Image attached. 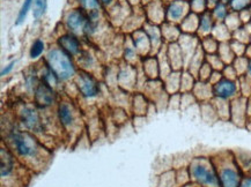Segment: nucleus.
<instances>
[{
  "label": "nucleus",
  "instance_id": "1",
  "mask_svg": "<svg viewBox=\"0 0 251 187\" xmlns=\"http://www.w3.org/2000/svg\"><path fill=\"white\" fill-rule=\"evenodd\" d=\"M191 176L199 185L204 187H220L219 174L215 169L204 159H196L190 168Z\"/></svg>",
  "mask_w": 251,
  "mask_h": 187
},
{
  "label": "nucleus",
  "instance_id": "2",
  "mask_svg": "<svg viewBox=\"0 0 251 187\" xmlns=\"http://www.w3.org/2000/svg\"><path fill=\"white\" fill-rule=\"evenodd\" d=\"M49 65L51 70L58 78L61 80H66L74 74V66L72 61L65 52L58 49L51 50L48 54Z\"/></svg>",
  "mask_w": 251,
  "mask_h": 187
},
{
  "label": "nucleus",
  "instance_id": "3",
  "mask_svg": "<svg viewBox=\"0 0 251 187\" xmlns=\"http://www.w3.org/2000/svg\"><path fill=\"white\" fill-rule=\"evenodd\" d=\"M11 139L21 157H34L39 152V145L29 133L14 131L11 134Z\"/></svg>",
  "mask_w": 251,
  "mask_h": 187
},
{
  "label": "nucleus",
  "instance_id": "4",
  "mask_svg": "<svg viewBox=\"0 0 251 187\" xmlns=\"http://www.w3.org/2000/svg\"><path fill=\"white\" fill-rule=\"evenodd\" d=\"M212 87L213 95H214L215 99H221L226 101L236 97L238 91H240V87H238L237 82L227 78H222L215 85H213Z\"/></svg>",
  "mask_w": 251,
  "mask_h": 187
},
{
  "label": "nucleus",
  "instance_id": "5",
  "mask_svg": "<svg viewBox=\"0 0 251 187\" xmlns=\"http://www.w3.org/2000/svg\"><path fill=\"white\" fill-rule=\"evenodd\" d=\"M220 187H240L242 178L236 169L233 167H224L219 171Z\"/></svg>",
  "mask_w": 251,
  "mask_h": 187
},
{
  "label": "nucleus",
  "instance_id": "6",
  "mask_svg": "<svg viewBox=\"0 0 251 187\" xmlns=\"http://www.w3.org/2000/svg\"><path fill=\"white\" fill-rule=\"evenodd\" d=\"M20 116H21V120H22V124L28 128V130H32L35 132L42 131V125H41V121H39V113H37L35 109L26 106V108L21 110Z\"/></svg>",
  "mask_w": 251,
  "mask_h": 187
},
{
  "label": "nucleus",
  "instance_id": "7",
  "mask_svg": "<svg viewBox=\"0 0 251 187\" xmlns=\"http://www.w3.org/2000/svg\"><path fill=\"white\" fill-rule=\"evenodd\" d=\"M35 101L41 108H48L55 102V94L48 84H41L36 88Z\"/></svg>",
  "mask_w": 251,
  "mask_h": 187
},
{
  "label": "nucleus",
  "instance_id": "8",
  "mask_svg": "<svg viewBox=\"0 0 251 187\" xmlns=\"http://www.w3.org/2000/svg\"><path fill=\"white\" fill-rule=\"evenodd\" d=\"M78 85L85 97H95L98 94L97 82L86 73H81L78 76Z\"/></svg>",
  "mask_w": 251,
  "mask_h": 187
},
{
  "label": "nucleus",
  "instance_id": "9",
  "mask_svg": "<svg viewBox=\"0 0 251 187\" xmlns=\"http://www.w3.org/2000/svg\"><path fill=\"white\" fill-rule=\"evenodd\" d=\"M67 27L73 32H78L83 27V24L86 23V17L80 11H74L72 13L67 15L66 19Z\"/></svg>",
  "mask_w": 251,
  "mask_h": 187
},
{
  "label": "nucleus",
  "instance_id": "10",
  "mask_svg": "<svg viewBox=\"0 0 251 187\" xmlns=\"http://www.w3.org/2000/svg\"><path fill=\"white\" fill-rule=\"evenodd\" d=\"M14 168V159L13 156L11 155V153L5 148H1V169H0V172H1V177L5 178L7 177L9 173L13 171Z\"/></svg>",
  "mask_w": 251,
  "mask_h": 187
},
{
  "label": "nucleus",
  "instance_id": "11",
  "mask_svg": "<svg viewBox=\"0 0 251 187\" xmlns=\"http://www.w3.org/2000/svg\"><path fill=\"white\" fill-rule=\"evenodd\" d=\"M58 43H59V45L64 49V50H66L71 54H76L77 52L79 51V42L78 39L73 37V36H70V35L61 36Z\"/></svg>",
  "mask_w": 251,
  "mask_h": 187
},
{
  "label": "nucleus",
  "instance_id": "12",
  "mask_svg": "<svg viewBox=\"0 0 251 187\" xmlns=\"http://www.w3.org/2000/svg\"><path fill=\"white\" fill-rule=\"evenodd\" d=\"M58 116H59V120L64 126H71L73 124L74 116L71 106L66 103H61L58 109Z\"/></svg>",
  "mask_w": 251,
  "mask_h": 187
},
{
  "label": "nucleus",
  "instance_id": "13",
  "mask_svg": "<svg viewBox=\"0 0 251 187\" xmlns=\"http://www.w3.org/2000/svg\"><path fill=\"white\" fill-rule=\"evenodd\" d=\"M185 14V5L183 2H173L168 8L169 17L174 21L181 20Z\"/></svg>",
  "mask_w": 251,
  "mask_h": 187
},
{
  "label": "nucleus",
  "instance_id": "14",
  "mask_svg": "<svg viewBox=\"0 0 251 187\" xmlns=\"http://www.w3.org/2000/svg\"><path fill=\"white\" fill-rule=\"evenodd\" d=\"M193 94L197 97H200V99H205V97L211 96L214 97V95H213V87H210L209 84H206V82H200L198 85H194Z\"/></svg>",
  "mask_w": 251,
  "mask_h": 187
},
{
  "label": "nucleus",
  "instance_id": "15",
  "mask_svg": "<svg viewBox=\"0 0 251 187\" xmlns=\"http://www.w3.org/2000/svg\"><path fill=\"white\" fill-rule=\"evenodd\" d=\"M199 29L203 33H210L213 29V19L212 15L207 12H204L199 19Z\"/></svg>",
  "mask_w": 251,
  "mask_h": 187
},
{
  "label": "nucleus",
  "instance_id": "16",
  "mask_svg": "<svg viewBox=\"0 0 251 187\" xmlns=\"http://www.w3.org/2000/svg\"><path fill=\"white\" fill-rule=\"evenodd\" d=\"M229 5L235 12H243L251 5V0H231Z\"/></svg>",
  "mask_w": 251,
  "mask_h": 187
},
{
  "label": "nucleus",
  "instance_id": "17",
  "mask_svg": "<svg viewBox=\"0 0 251 187\" xmlns=\"http://www.w3.org/2000/svg\"><path fill=\"white\" fill-rule=\"evenodd\" d=\"M43 50H44V43L41 39H37L33 44L32 49H30V58H33V59L39 58L42 54Z\"/></svg>",
  "mask_w": 251,
  "mask_h": 187
},
{
  "label": "nucleus",
  "instance_id": "18",
  "mask_svg": "<svg viewBox=\"0 0 251 187\" xmlns=\"http://www.w3.org/2000/svg\"><path fill=\"white\" fill-rule=\"evenodd\" d=\"M33 1H34V0H24V2H23V5H22V8H21L20 13H19L17 24H21L24 20H26V17H27L28 12H29V10H30V7H32Z\"/></svg>",
  "mask_w": 251,
  "mask_h": 187
},
{
  "label": "nucleus",
  "instance_id": "19",
  "mask_svg": "<svg viewBox=\"0 0 251 187\" xmlns=\"http://www.w3.org/2000/svg\"><path fill=\"white\" fill-rule=\"evenodd\" d=\"M213 15L218 20H225L227 17V8L224 2H216L214 11H213Z\"/></svg>",
  "mask_w": 251,
  "mask_h": 187
},
{
  "label": "nucleus",
  "instance_id": "20",
  "mask_svg": "<svg viewBox=\"0 0 251 187\" xmlns=\"http://www.w3.org/2000/svg\"><path fill=\"white\" fill-rule=\"evenodd\" d=\"M46 10V0H35V8H34V17L39 19Z\"/></svg>",
  "mask_w": 251,
  "mask_h": 187
},
{
  "label": "nucleus",
  "instance_id": "21",
  "mask_svg": "<svg viewBox=\"0 0 251 187\" xmlns=\"http://www.w3.org/2000/svg\"><path fill=\"white\" fill-rule=\"evenodd\" d=\"M206 0H192L191 7L194 12H204L205 10Z\"/></svg>",
  "mask_w": 251,
  "mask_h": 187
},
{
  "label": "nucleus",
  "instance_id": "22",
  "mask_svg": "<svg viewBox=\"0 0 251 187\" xmlns=\"http://www.w3.org/2000/svg\"><path fill=\"white\" fill-rule=\"evenodd\" d=\"M83 6L88 10H96L98 7V1L97 0H81Z\"/></svg>",
  "mask_w": 251,
  "mask_h": 187
},
{
  "label": "nucleus",
  "instance_id": "23",
  "mask_svg": "<svg viewBox=\"0 0 251 187\" xmlns=\"http://www.w3.org/2000/svg\"><path fill=\"white\" fill-rule=\"evenodd\" d=\"M240 187H251V176L246 177L244 179H242Z\"/></svg>",
  "mask_w": 251,
  "mask_h": 187
},
{
  "label": "nucleus",
  "instance_id": "24",
  "mask_svg": "<svg viewBox=\"0 0 251 187\" xmlns=\"http://www.w3.org/2000/svg\"><path fill=\"white\" fill-rule=\"evenodd\" d=\"M13 66H14V61H13V63L9 64V65H8L7 67H6V68H4V69L1 70V75H2V76H5L6 74H8V73L11 72L12 69H13Z\"/></svg>",
  "mask_w": 251,
  "mask_h": 187
},
{
  "label": "nucleus",
  "instance_id": "25",
  "mask_svg": "<svg viewBox=\"0 0 251 187\" xmlns=\"http://www.w3.org/2000/svg\"><path fill=\"white\" fill-rule=\"evenodd\" d=\"M248 75L251 78V59L249 60V65H248Z\"/></svg>",
  "mask_w": 251,
  "mask_h": 187
},
{
  "label": "nucleus",
  "instance_id": "26",
  "mask_svg": "<svg viewBox=\"0 0 251 187\" xmlns=\"http://www.w3.org/2000/svg\"><path fill=\"white\" fill-rule=\"evenodd\" d=\"M103 1L105 2V4H110V2H111V0H103Z\"/></svg>",
  "mask_w": 251,
  "mask_h": 187
},
{
  "label": "nucleus",
  "instance_id": "27",
  "mask_svg": "<svg viewBox=\"0 0 251 187\" xmlns=\"http://www.w3.org/2000/svg\"><path fill=\"white\" fill-rule=\"evenodd\" d=\"M224 1H231V0H224Z\"/></svg>",
  "mask_w": 251,
  "mask_h": 187
}]
</instances>
